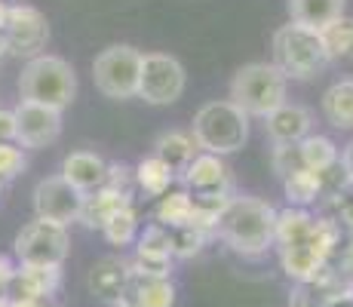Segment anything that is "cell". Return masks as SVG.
<instances>
[{"label":"cell","mask_w":353,"mask_h":307,"mask_svg":"<svg viewBox=\"0 0 353 307\" xmlns=\"http://www.w3.org/2000/svg\"><path fill=\"white\" fill-rule=\"evenodd\" d=\"M274 221L276 209L258 197H230L225 212H221L215 234L225 240L236 255H264L274 243Z\"/></svg>","instance_id":"6da1fadb"},{"label":"cell","mask_w":353,"mask_h":307,"mask_svg":"<svg viewBox=\"0 0 353 307\" xmlns=\"http://www.w3.org/2000/svg\"><path fill=\"white\" fill-rule=\"evenodd\" d=\"M74 92H77V74L65 59L40 52L22 68V77H19L22 101H37V105L62 111L74 101Z\"/></svg>","instance_id":"7a4b0ae2"},{"label":"cell","mask_w":353,"mask_h":307,"mask_svg":"<svg viewBox=\"0 0 353 307\" xmlns=\"http://www.w3.org/2000/svg\"><path fill=\"white\" fill-rule=\"evenodd\" d=\"M191 135L196 148L206 154H234L249 139V114H243L234 101H209L196 111Z\"/></svg>","instance_id":"3957f363"},{"label":"cell","mask_w":353,"mask_h":307,"mask_svg":"<svg viewBox=\"0 0 353 307\" xmlns=\"http://www.w3.org/2000/svg\"><path fill=\"white\" fill-rule=\"evenodd\" d=\"M230 101L249 117H268L286 101V74L268 61L243 65L230 80Z\"/></svg>","instance_id":"277c9868"},{"label":"cell","mask_w":353,"mask_h":307,"mask_svg":"<svg viewBox=\"0 0 353 307\" xmlns=\"http://www.w3.org/2000/svg\"><path fill=\"white\" fill-rule=\"evenodd\" d=\"M329 61L320 31L307 25L289 22L274 34V65L286 74V80H307Z\"/></svg>","instance_id":"5b68a950"},{"label":"cell","mask_w":353,"mask_h":307,"mask_svg":"<svg viewBox=\"0 0 353 307\" xmlns=\"http://www.w3.org/2000/svg\"><path fill=\"white\" fill-rule=\"evenodd\" d=\"M139 71H141V52L126 43L108 46L92 61L96 90L108 95V99H132V95H139Z\"/></svg>","instance_id":"8992f818"},{"label":"cell","mask_w":353,"mask_h":307,"mask_svg":"<svg viewBox=\"0 0 353 307\" xmlns=\"http://www.w3.org/2000/svg\"><path fill=\"white\" fill-rule=\"evenodd\" d=\"M68 228L46 218H34L28 221L12 240V255L19 264H56L62 268V261L68 258Z\"/></svg>","instance_id":"52a82bcc"},{"label":"cell","mask_w":353,"mask_h":307,"mask_svg":"<svg viewBox=\"0 0 353 307\" xmlns=\"http://www.w3.org/2000/svg\"><path fill=\"white\" fill-rule=\"evenodd\" d=\"M185 92V68L179 59L163 56V52H148L141 56L139 71V95L148 105H172Z\"/></svg>","instance_id":"ba28073f"},{"label":"cell","mask_w":353,"mask_h":307,"mask_svg":"<svg viewBox=\"0 0 353 307\" xmlns=\"http://www.w3.org/2000/svg\"><path fill=\"white\" fill-rule=\"evenodd\" d=\"M3 40L6 50L12 56L34 59L50 40V22L46 16L31 3H10L6 10V25H3Z\"/></svg>","instance_id":"9c48e42d"},{"label":"cell","mask_w":353,"mask_h":307,"mask_svg":"<svg viewBox=\"0 0 353 307\" xmlns=\"http://www.w3.org/2000/svg\"><path fill=\"white\" fill-rule=\"evenodd\" d=\"M80 206H83V194L71 181H65L62 175H50V179L37 181V188H34V212H37V218L68 228L80 218Z\"/></svg>","instance_id":"30bf717a"},{"label":"cell","mask_w":353,"mask_h":307,"mask_svg":"<svg viewBox=\"0 0 353 307\" xmlns=\"http://www.w3.org/2000/svg\"><path fill=\"white\" fill-rule=\"evenodd\" d=\"M16 141L19 148H46L62 135V111L37 105V101H19L16 111Z\"/></svg>","instance_id":"8fae6325"},{"label":"cell","mask_w":353,"mask_h":307,"mask_svg":"<svg viewBox=\"0 0 353 307\" xmlns=\"http://www.w3.org/2000/svg\"><path fill=\"white\" fill-rule=\"evenodd\" d=\"M172 237L169 228L160 221L148 224L139 237H135V258L132 264L141 274H154V277H169L172 274Z\"/></svg>","instance_id":"7c38bea8"},{"label":"cell","mask_w":353,"mask_h":307,"mask_svg":"<svg viewBox=\"0 0 353 307\" xmlns=\"http://www.w3.org/2000/svg\"><path fill=\"white\" fill-rule=\"evenodd\" d=\"M62 283V268L56 264H16L6 286L10 301H25V298H52Z\"/></svg>","instance_id":"4fadbf2b"},{"label":"cell","mask_w":353,"mask_h":307,"mask_svg":"<svg viewBox=\"0 0 353 307\" xmlns=\"http://www.w3.org/2000/svg\"><path fill=\"white\" fill-rule=\"evenodd\" d=\"M120 307H172L175 304V286L169 277L141 274L129 264V279L120 295Z\"/></svg>","instance_id":"5bb4252c"},{"label":"cell","mask_w":353,"mask_h":307,"mask_svg":"<svg viewBox=\"0 0 353 307\" xmlns=\"http://www.w3.org/2000/svg\"><path fill=\"white\" fill-rule=\"evenodd\" d=\"M181 172L191 194H230V169L219 154H196Z\"/></svg>","instance_id":"9a60e30c"},{"label":"cell","mask_w":353,"mask_h":307,"mask_svg":"<svg viewBox=\"0 0 353 307\" xmlns=\"http://www.w3.org/2000/svg\"><path fill=\"white\" fill-rule=\"evenodd\" d=\"M132 190H123V188H114V184H105V188L92 190V194H83V206H80V224L86 228H105V221L111 215H117L120 209L132 206Z\"/></svg>","instance_id":"2e32d148"},{"label":"cell","mask_w":353,"mask_h":307,"mask_svg":"<svg viewBox=\"0 0 353 307\" xmlns=\"http://www.w3.org/2000/svg\"><path fill=\"white\" fill-rule=\"evenodd\" d=\"M62 179L71 181L80 194H92L108 184V163L92 151H74L62 160Z\"/></svg>","instance_id":"e0dca14e"},{"label":"cell","mask_w":353,"mask_h":307,"mask_svg":"<svg viewBox=\"0 0 353 307\" xmlns=\"http://www.w3.org/2000/svg\"><path fill=\"white\" fill-rule=\"evenodd\" d=\"M126 279H129V261L120 255H108V258H99L90 268V279L86 283H90V292L99 301L117 304L120 295H123Z\"/></svg>","instance_id":"ac0fdd59"},{"label":"cell","mask_w":353,"mask_h":307,"mask_svg":"<svg viewBox=\"0 0 353 307\" xmlns=\"http://www.w3.org/2000/svg\"><path fill=\"white\" fill-rule=\"evenodd\" d=\"M264 120H268L264 126H268V135L274 139V145H298L304 135H310V123H314L307 108L289 105V101H283Z\"/></svg>","instance_id":"d6986e66"},{"label":"cell","mask_w":353,"mask_h":307,"mask_svg":"<svg viewBox=\"0 0 353 307\" xmlns=\"http://www.w3.org/2000/svg\"><path fill=\"white\" fill-rule=\"evenodd\" d=\"M280 264H283V270H286V277L295 279V283H314V279L329 268V258H323L314 246L304 240L295 246H283Z\"/></svg>","instance_id":"ffe728a7"},{"label":"cell","mask_w":353,"mask_h":307,"mask_svg":"<svg viewBox=\"0 0 353 307\" xmlns=\"http://www.w3.org/2000/svg\"><path fill=\"white\" fill-rule=\"evenodd\" d=\"M316 218L307 212L304 206H286L276 212V221H274V243L280 246H295V243H304L310 237V228H314Z\"/></svg>","instance_id":"44dd1931"},{"label":"cell","mask_w":353,"mask_h":307,"mask_svg":"<svg viewBox=\"0 0 353 307\" xmlns=\"http://www.w3.org/2000/svg\"><path fill=\"white\" fill-rule=\"evenodd\" d=\"M323 117L329 120V126L350 132L353 129V80H338V83H332L325 90Z\"/></svg>","instance_id":"7402d4cb"},{"label":"cell","mask_w":353,"mask_h":307,"mask_svg":"<svg viewBox=\"0 0 353 307\" xmlns=\"http://www.w3.org/2000/svg\"><path fill=\"white\" fill-rule=\"evenodd\" d=\"M154 157H160L172 172H181V169L196 157V141H194V135L179 132V129H169V132H163L160 139L154 141Z\"/></svg>","instance_id":"603a6c76"},{"label":"cell","mask_w":353,"mask_h":307,"mask_svg":"<svg viewBox=\"0 0 353 307\" xmlns=\"http://www.w3.org/2000/svg\"><path fill=\"white\" fill-rule=\"evenodd\" d=\"M289 16L292 22L320 31L323 25L344 16V0H289Z\"/></svg>","instance_id":"cb8c5ba5"},{"label":"cell","mask_w":353,"mask_h":307,"mask_svg":"<svg viewBox=\"0 0 353 307\" xmlns=\"http://www.w3.org/2000/svg\"><path fill=\"white\" fill-rule=\"evenodd\" d=\"M283 190H286L289 206H304L307 209L310 203H316L325 194L323 190V172H314V169H295L283 179Z\"/></svg>","instance_id":"d4e9b609"},{"label":"cell","mask_w":353,"mask_h":307,"mask_svg":"<svg viewBox=\"0 0 353 307\" xmlns=\"http://www.w3.org/2000/svg\"><path fill=\"white\" fill-rule=\"evenodd\" d=\"M298 154H301V166L314 169V172H325V169L338 166V148L325 135H314V132L304 135L298 141Z\"/></svg>","instance_id":"484cf974"},{"label":"cell","mask_w":353,"mask_h":307,"mask_svg":"<svg viewBox=\"0 0 353 307\" xmlns=\"http://www.w3.org/2000/svg\"><path fill=\"white\" fill-rule=\"evenodd\" d=\"M175 181V172L160 160V157H145V160L135 166V188H141L151 197H163Z\"/></svg>","instance_id":"4316f807"},{"label":"cell","mask_w":353,"mask_h":307,"mask_svg":"<svg viewBox=\"0 0 353 307\" xmlns=\"http://www.w3.org/2000/svg\"><path fill=\"white\" fill-rule=\"evenodd\" d=\"M320 40L325 46V56L332 59H353V19L338 16L335 22L323 25Z\"/></svg>","instance_id":"83f0119b"},{"label":"cell","mask_w":353,"mask_h":307,"mask_svg":"<svg viewBox=\"0 0 353 307\" xmlns=\"http://www.w3.org/2000/svg\"><path fill=\"white\" fill-rule=\"evenodd\" d=\"M191 209H194V200H191V190H166L157 203V221L166 224V228H181V224L191 221Z\"/></svg>","instance_id":"f1b7e54d"},{"label":"cell","mask_w":353,"mask_h":307,"mask_svg":"<svg viewBox=\"0 0 353 307\" xmlns=\"http://www.w3.org/2000/svg\"><path fill=\"white\" fill-rule=\"evenodd\" d=\"M101 234H105V240L111 246L135 243V237H139V209H135V203L132 206H126V209H120L117 215L108 218L105 228H101Z\"/></svg>","instance_id":"f546056e"},{"label":"cell","mask_w":353,"mask_h":307,"mask_svg":"<svg viewBox=\"0 0 353 307\" xmlns=\"http://www.w3.org/2000/svg\"><path fill=\"white\" fill-rule=\"evenodd\" d=\"M169 237H172V255L175 258H194L203 252V246L212 234L194 228V224H181V228H169Z\"/></svg>","instance_id":"4dcf8cb0"},{"label":"cell","mask_w":353,"mask_h":307,"mask_svg":"<svg viewBox=\"0 0 353 307\" xmlns=\"http://www.w3.org/2000/svg\"><path fill=\"white\" fill-rule=\"evenodd\" d=\"M19 172H25V154L12 141H0V181H12Z\"/></svg>","instance_id":"1f68e13d"},{"label":"cell","mask_w":353,"mask_h":307,"mask_svg":"<svg viewBox=\"0 0 353 307\" xmlns=\"http://www.w3.org/2000/svg\"><path fill=\"white\" fill-rule=\"evenodd\" d=\"M301 169V154H298V145H276L274 148V172L280 179H286L289 172Z\"/></svg>","instance_id":"d6a6232c"},{"label":"cell","mask_w":353,"mask_h":307,"mask_svg":"<svg viewBox=\"0 0 353 307\" xmlns=\"http://www.w3.org/2000/svg\"><path fill=\"white\" fill-rule=\"evenodd\" d=\"M347 184L335 194V209H338V221H344V228L353 234V194H347Z\"/></svg>","instance_id":"836d02e7"},{"label":"cell","mask_w":353,"mask_h":307,"mask_svg":"<svg viewBox=\"0 0 353 307\" xmlns=\"http://www.w3.org/2000/svg\"><path fill=\"white\" fill-rule=\"evenodd\" d=\"M0 141H16V114L0 108Z\"/></svg>","instance_id":"e575fe53"},{"label":"cell","mask_w":353,"mask_h":307,"mask_svg":"<svg viewBox=\"0 0 353 307\" xmlns=\"http://www.w3.org/2000/svg\"><path fill=\"white\" fill-rule=\"evenodd\" d=\"M323 307H353V292H350V289H335V292H329Z\"/></svg>","instance_id":"d590c367"},{"label":"cell","mask_w":353,"mask_h":307,"mask_svg":"<svg viewBox=\"0 0 353 307\" xmlns=\"http://www.w3.org/2000/svg\"><path fill=\"white\" fill-rule=\"evenodd\" d=\"M338 163H341V169H344V175H347V181L353 184V139L344 145V151L338 154Z\"/></svg>","instance_id":"8d00e7d4"},{"label":"cell","mask_w":353,"mask_h":307,"mask_svg":"<svg viewBox=\"0 0 353 307\" xmlns=\"http://www.w3.org/2000/svg\"><path fill=\"white\" fill-rule=\"evenodd\" d=\"M12 270H16V264H12L6 255H0V295H6V286H10Z\"/></svg>","instance_id":"74e56055"},{"label":"cell","mask_w":353,"mask_h":307,"mask_svg":"<svg viewBox=\"0 0 353 307\" xmlns=\"http://www.w3.org/2000/svg\"><path fill=\"white\" fill-rule=\"evenodd\" d=\"M10 307H52L50 298H25V301H10Z\"/></svg>","instance_id":"f35d334b"},{"label":"cell","mask_w":353,"mask_h":307,"mask_svg":"<svg viewBox=\"0 0 353 307\" xmlns=\"http://www.w3.org/2000/svg\"><path fill=\"white\" fill-rule=\"evenodd\" d=\"M6 10H10V3L0 0V31H3V25H6Z\"/></svg>","instance_id":"ab89813d"},{"label":"cell","mask_w":353,"mask_h":307,"mask_svg":"<svg viewBox=\"0 0 353 307\" xmlns=\"http://www.w3.org/2000/svg\"><path fill=\"white\" fill-rule=\"evenodd\" d=\"M6 52H10V50H6V40H3V31H0V59H3V56H6Z\"/></svg>","instance_id":"60d3db41"},{"label":"cell","mask_w":353,"mask_h":307,"mask_svg":"<svg viewBox=\"0 0 353 307\" xmlns=\"http://www.w3.org/2000/svg\"><path fill=\"white\" fill-rule=\"evenodd\" d=\"M347 289H350V292H353V277H350V279H347Z\"/></svg>","instance_id":"b9f144b4"},{"label":"cell","mask_w":353,"mask_h":307,"mask_svg":"<svg viewBox=\"0 0 353 307\" xmlns=\"http://www.w3.org/2000/svg\"><path fill=\"white\" fill-rule=\"evenodd\" d=\"M0 194H3V181H0Z\"/></svg>","instance_id":"7bdbcfd3"},{"label":"cell","mask_w":353,"mask_h":307,"mask_svg":"<svg viewBox=\"0 0 353 307\" xmlns=\"http://www.w3.org/2000/svg\"><path fill=\"white\" fill-rule=\"evenodd\" d=\"M114 307H120V304H114Z\"/></svg>","instance_id":"ee69618b"}]
</instances>
